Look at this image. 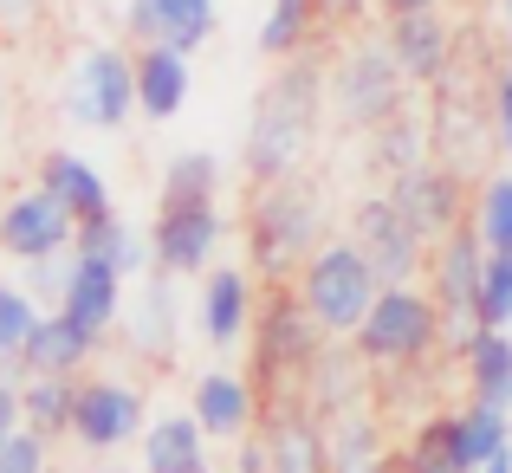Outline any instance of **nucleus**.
Listing matches in <instances>:
<instances>
[{
    "instance_id": "obj_1",
    "label": "nucleus",
    "mask_w": 512,
    "mask_h": 473,
    "mask_svg": "<svg viewBox=\"0 0 512 473\" xmlns=\"http://www.w3.org/2000/svg\"><path fill=\"white\" fill-rule=\"evenodd\" d=\"M325 98H331V72L312 46L299 59H286L266 91L253 98V117H247V137H240V162H247L253 182H279V175H299V162L312 156L318 143V117H325Z\"/></svg>"
},
{
    "instance_id": "obj_2",
    "label": "nucleus",
    "mask_w": 512,
    "mask_h": 473,
    "mask_svg": "<svg viewBox=\"0 0 512 473\" xmlns=\"http://www.w3.org/2000/svg\"><path fill=\"white\" fill-rule=\"evenodd\" d=\"M325 247V195H318L305 175H279L260 182L247 208V260L266 286H286L299 279V266Z\"/></svg>"
},
{
    "instance_id": "obj_3",
    "label": "nucleus",
    "mask_w": 512,
    "mask_h": 473,
    "mask_svg": "<svg viewBox=\"0 0 512 473\" xmlns=\"http://www.w3.org/2000/svg\"><path fill=\"white\" fill-rule=\"evenodd\" d=\"M350 344H357L376 370H409V363H428L441 344H448V324H441L435 292H415V279H402V286L376 292L370 318L357 324Z\"/></svg>"
},
{
    "instance_id": "obj_4",
    "label": "nucleus",
    "mask_w": 512,
    "mask_h": 473,
    "mask_svg": "<svg viewBox=\"0 0 512 473\" xmlns=\"http://www.w3.org/2000/svg\"><path fill=\"white\" fill-rule=\"evenodd\" d=\"M299 299L312 305V318L325 324L331 337H357V324L370 318L376 292H383V273H376L370 260L357 253V240H325V247L312 253V260L299 266Z\"/></svg>"
},
{
    "instance_id": "obj_5",
    "label": "nucleus",
    "mask_w": 512,
    "mask_h": 473,
    "mask_svg": "<svg viewBox=\"0 0 512 473\" xmlns=\"http://www.w3.org/2000/svg\"><path fill=\"white\" fill-rule=\"evenodd\" d=\"M409 98V72L396 65L389 39H350L331 65V111L350 130H383L389 117H402Z\"/></svg>"
},
{
    "instance_id": "obj_6",
    "label": "nucleus",
    "mask_w": 512,
    "mask_h": 473,
    "mask_svg": "<svg viewBox=\"0 0 512 473\" xmlns=\"http://www.w3.org/2000/svg\"><path fill=\"white\" fill-rule=\"evenodd\" d=\"M480 279H487V240L474 234V221H461L448 240L428 247V292L448 324V350L461 357L487 324H480Z\"/></svg>"
},
{
    "instance_id": "obj_7",
    "label": "nucleus",
    "mask_w": 512,
    "mask_h": 473,
    "mask_svg": "<svg viewBox=\"0 0 512 473\" xmlns=\"http://www.w3.org/2000/svg\"><path fill=\"white\" fill-rule=\"evenodd\" d=\"M331 344V331L312 318V305L299 299V286H266V305L253 318V363L273 383H305V370L318 363V350Z\"/></svg>"
},
{
    "instance_id": "obj_8",
    "label": "nucleus",
    "mask_w": 512,
    "mask_h": 473,
    "mask_svg": "<svg viewBox=\"0 0 512 473\" xmlns=\"http://www.w3.org/2000/svg\"><path fill=\"white\" fill-rule=\"evenodd\" d=\"M65 117L85 130H124L137 111V52L124 46H85L65 78Z\"/></svg>"
},
{
    "instance_id": "obj_9",
    "label": "nucleus",
    "mask_w": 512,
    "mask_h": 473,
    "mask_svg": "<svg viewBox=\"0 0 512 473\" xmlns=\"http://www.w3.org/2000/svg\"><path fill=\"white\" fill-rule=\"evenodd\" d=\"M150 409H143V389L124 376H78V409H72V441L85 454H117L130 441H143Z\"/></svg>"
},
{
    "instance_id": "obj_10",
    "label": "nucleus",
    "mask_w": 512,
    "mask_h": 473,
    "mask_svg": "<svg viewBox=\"0 0 512 473\" xmlns=\"http://www.w3.org/2000/svg\"><path fill=\"white\" fill-rule=\"evenodd\" d=\"M227 240V214L221 201H156V221H150V247L163 273H208L214 253Z\"/></svg>"
},
{
    "instance_id": "obj_11",
    "label": "nucleus",
    "mask_w": 512,
    "mask_h": 473,
    "mask_svg": "<svg viewBox=\"0 0 512 473\" xmlns=\"http://www.w3.org/2000/svg\"><path fill=\"white\" fill-rule=\"evenodd\" d=\"M78 247V221L46 195V188H26V195L0 201V253L20 266H39V260H59V253Z\"/></svg>"
},
{
    "instance_id": "obj_12",
    "label": "nucleus",
    "mask_w": 512,
    "mask_h": 473,
    "mask_svg": "<svg viewBox=\"0 0 512 473\" xmlns=\"http://www.w3.org/2000/svg\"><path fill=\"white\" fill-rule=\"evenodd\" d=\"M260 435H266V473H338L331 422L299 396V389L273 402V415H266Z\"/></svg>"
},
{
    "instance_id": "obj_13",
    "label": "nucleus",
    "mask_w": 512,
    "mask_h": 473,
    "mask_svg": "<svg viewBox=\"0 0 512 473\" xmlns=\"http://www.w3.org/2000/svg\"><path fill=\"white\" fill-rule=\"evenodd\" d=\"M350 240H357V253L383 273V286H402V279L422 273V253L428 240L415 234V221L396 208L389 195H370L357 201V214H350Z\"/></svg>"
},
{
    "instance_id": "obj_14",
    "label": "nucleus",
    "mask_w": 512,
    "mask_h": 473,
    "mask_svg": "<svg viewBox=\"0 0 512 473\" xmlns=\"http://www.w3.org/2000/svg\"><path fill=\"white\" fill-rule=\"evenodd\" d=\"M383 195L396 201L402 214H409L415 234H422L428 247H435V240H448L454 227L467 221V214H461V169H454V162H428V156L409 162V169L389 175Z\"/></svg>"
},
{
    "instance_id": "obj_15",
    "label": "nucleus",
    "mask_w": 512,
    "mask_h": 473,
    "mask_svg": "<svg viewBox=\"0 0 512 473\" xmlns=\"http://www.w3.org/2000/svg\"><path fill=\"white\" fill-rule=\"evenodd\" d=\"M253 318H260V305H253V266H208L201 286H195V331H201V344L234 350L240 337H253Z\"/></svg>"
},
{
    "instance_id": "obj_16",
    "label": "nucleus",
    "mask_w": 512,
    "mask_h": 473,
    "mask_svg": "<svg viewBox=\"0 0 512 473\" xmlns=\"http://www.w3.org/2000/svg\"><path fill=\"white\" fill-rule=\"evenodd\" d=\"M117 331H124V344L137 350V357L169 363L175 344H182V292H175V273L150 266V273H143V286L130 292L124 324H117Z\"/></svg>"
},
{
    "instance_id": "obj_17",
    "label": "nucleus",
    "mask_w": 512,
    "mask_h": 473,
    "mask_svg": "<svg viewBox=\"0 0 512 473\" xmlns=\"http://www.w3.org/2000/svg\"><path fill=\"white\" fill-rule=\"evenodd\" d=\"M389 52H396V65L409 72V85H441V78L454 72V26L441 7L428 13H389Z\"/></svg>"
},
{
    "instance_id": "obj_18",
    "label": "nucleus",
    "mask_w": 512,
    "mask_h": 473,
    "mask_svg": "<svg viewBox=\"0 0 512 473\" xmlns=\"http://www.w3.org/2000/svg\"><path fill=\"white\" fill-rule=\"evenodd\" d=\"M124 305H130V279L117 266L91 260V253H72V279L59 292V312H72L91 337H111L124 324Z\"/></svg>"
},
{
    "instance_id": "obj_19",
    "label": "nucleus",
    "mask_w": 512,
    "mask_h": 473,
    "mask_svg": "<svg viewBox=\"0 0 512 473\" xmlns=\"http://www.w3.org/2000/svg\"><path fill=\"white\" fill-rule=\"evenodd\" d=\"M188 409H195V422L208 428L214 441H240L260 422V389L240 370H201L195 383H188Z\"/></svg>"
},
{
    "instance_id": "obj_20",
    "label": "nucleus",
    "mask_w": 512,
    "mask_h": 473,
    "mask_svg": "<svg viewBox=\"0 0 512 473\" xmlns=\"http://www.w3.org/2000/svg\"><path fill=\"white\" fill-rule=\"evenodd\" d=\"M130 39L137 46H150V39H163V46H208L214 33H221V0H130Z\"/></svg>"
},
{
    "instance_id": "obj_21",
    "label": "nucleus",
    "mask_w": 512,
    "mask_h": 473,
    "mask_svg": "<svg viewBox=\"0 0 512 473\" xmlns=\"http://www.w3.org/2000/svg\"><path fill=\"white\" fill-rule=\"evenodd\" d=\"M195 52L182 46H163V39H150V46H137V111L150 117V124H169V117L188 111V91H195Z\"/></svg>"
},
{
    "instance_id": "obj_22",
    "label": "nucleus",
    "mask_w": 512,
    "mask_h": 473,
    "mask_svg": "<svg viewBox=\"0 0 512 473\" xmlns=\"http://www.w3.org/2000/svg\"><path fill=\"white\" fill-rule=\"evenodd\" d=\"M98 344H104V337H91L72 312L52 305V312H39L33 337H26V350H20V376H78Z\"/></svg>"
},
{
    "instance_id": "obj_23",
    "label": "nucleus",
    "mask_w": 512,
    "mask_h": 473,
    "mask_svg": "<svg viewBox=\"0 0 512 473\" xmlns=\"http://www.w3.org/2000/svg\"><path fill=\"white\" fill-rule=\"evenodd\" d=\"M39 188H46V195L59 201V208L72 214L78 227L98 221V214H111V182H104L98 162L78 156V150H52V156H39Z\"/></svg>"
},
{
    "instance_id": "obj_24",
    "label": "nucleus",
    "mask_w": 512,
    "mask_h": 473,
    "mask_svg": "<svg viewBox=\"0 0 512 473\" xmlns=\"http://www.w3.org/2000/svg\"><path fill=\"white\" fill-rule=\"evenodd\" d=\"M208 428L195 422V409H163L143 428V473H208Z\"/></svg>"
},
{
    "instance_id": "obj_25",
    "label": "nucleus",
    "mask_w": 512,
    "mask_h": 473,
    "mask_svg": "<svg viewBox=\"0 0 512 473\" xmlns=\"http://www.w3.org/2000/svg\"><path fill=\"white\" fill-rule=\"evenodd\" d=\"M370 357H363L357 344L344 350V337H331L325 350H318V363L305 370V383H299V396L312 402L318 415H344V409H357L363 402V389H370Z\"/></svg>"
},
{
    "instance_id": "obj_26",
    "label": "nucleus",
    "mask_w": 512,
    "mask_h": 473,
    "mask_svg": "<svg viewBox=\"0 0 512 473\" xmlns=\"http://www.w3.org/2000/svg\"><path fill=\"white\" fill-rule=\"evenodd\" d=\"M72 253H91V260H104V266H117L124 279H137V273H150L156 266V247H150V227H137V221H124V214H98V221H85L78 227V247Z\"/></svg>"
},
{
    "instance_id": "obj_27",
    "label": "nucleus",
    "mask_w": 512,
    "mask_h": 473,
    "mask_svg": "<svg viewBox=\"0 0 512 473\" xmlns=\"http://www.w3.org/2000/svg\"><path fill=\"white\" fill-rule=\"evenodd\" d=\"M461 370H467V396L512 409V331L487 324V331H480L474 344L461 350Z\"/></svg>"
},
{
    "instance_id": "obj_28",
    "label": "nucleus",
    "mask_w": 512,
    "mask_h": 473,
    "mask_svg": "<svg viewBox=\"0 0 512 473\" xmlns=\"http://www.w3.org/2000/svg\"><path fill=\"white\" fill-rule=\"evenodd\" d=\"M454 441H461V461H467V473H480V467L493 461V454H506V448H512V409L467 396L461 409H454Z\"/></svg>"
},
{
    "instance_id": "obj_29",
    "label": "nucleus",
    "mask_w": 512,
    "mask_h": 473,
    "mask_svg": "<svg viewBox=\"0 0 512 473\" xmlns=\"http://www.w3.org/2000/svg\"><path fill=\"white\" fill-rule=\"evenodd\" d=\"M318 0H266V20H260V33H253V46L266 52V59H299L305 46H312V33H318Z\"/></svg>"
},
{
    "instance_id": "obj_30",
    "label": "nucleus",
    "mask_w": 512,
    "mask_h": 473,
    "mask_svg": "<svg viewBox=\"0 0 512 473\" xmlns=\"http://www.w3.org/2000/svg\"><path fill=\"white\" fill-rule=\"evenodd\" d=\"M20 402H26V428L33 435L65 441L72 435V409H78V376H26Z\"/></svg>"
},
{
    "instance_id": "obj_31",
    "label": "nucleus",
    "mask_w": 512,
    "mask_h": 473,
    "mask_svg": "<svg viewBox=\"0 0 512 473\" xmlns=\"http://www.w3.org/2000/svg\"><path fill=\"white\" fill-rule=\"evenodd\" d=\"M156 201H221V156L214 150H175L163 162Z\"/></svg>"
},
{
    "instance_id": "obj_32",
    "label": "nucleus",
    "mask_w": 512,
    "mask_h": 473,
    "mask_svg": "<svg viewBox=\"0 0 512 473\" xmlns=\"http://www.w3.org/2000/svg\"><path fill=\"white\" fill-rule=\"evenodd\" d=\"M402 473H467L461 441H454V415L415 422V435L402 441Z\"/></svg>"
},
{
    "instance_id": "obj_33",
    "label": "nucleus",
    "mask_w": 512,
    "mask_h": 473,
    "mask_svg": "<svg viewBox=\"0 0 512 473\" xmlns=\"http://www.w3.org/2000/svg\"><path fill=\"white\" fill-rule=\"evenodd\" d=\"M33 324H39V292L26 279H0V370H20Z\"/></svg>"
},
{
    "instance_id": "obj_34",
    "label": "nucleus",
    "mask_w": 512,
    "mask_h": 473,
    "mask_svg": "<svg viewBox=\"0 0 512 473\" xmlns=\"http://www.w3.org/2000/svg\"><path fill=\"white\" fill-rule=\"evenodd\" d=\"M474 234L487 240V253H512V169L487 175L474 195Z\"/></svg>"
},
{
    "instance_id": "obj_35",
    "label": "nucleus",
    "mask_w": 512,
    "mask_h": 473,
    "mask_svg": "<svg viewBox=\"0 0 512 473\" xmlns=\"http://www.w3.org/2000/svg\"><path fill=\"white\" fill-rule=\"evenodd\" d=\"M331 422V454H338V467H370L383 461V435H376V415L363 409H344V415H325Z\"/></svg>"
},
{
    "instance_id": "obj_36",
    "label": "nucleus",
    "mask_w": 512,
    "mask_h": 473,
    "mask_svg": "<svg viewBox=\"0 0 512 473\" xmlns=\"http://www.w3.org/2000/svg\"><path fill=\"white\" fill-rule=\"evenodd\" d=\"M370 162H376L383 175L422 162V124H415V117H389L383 130H370Z\"/></svg>"
},
{
    "instance_id": "obj_37",
    "label": "nucleus",
    "mask_w": 512,
    "mask_h": 473,
    "mask_svg": "<svg viewBox=\"0 0 512 473\" xmlns=\"http://www.w3.org/2000/svg\"><path fill=\"white\" fill-rule=\"evenodd\" d=\"M480 324L512 331V253H487V279H480Z\"/></svg>"
},
{
    "instance_id": "obj_38",
    "label": "nucleus",
    "mask_w": 512,
    "mask_h": 473,
    "mask_svg": "<svg viewBox=\"0 0 512 473\" xmlns=\"http://www.w3.org/2000/svg\"><path fill=\"white\" fill-rule=\"evenodd\" d=\"M0 473H52V441L33 428H13L0 441Z\"/></svg>"
},
{
    "instance_id": "obj_39",
    "label": "nucleus",
    "mask_w": 512,
    "mask_h": 473,
    "mask_svg": "<svg viewBox=\"0 0 512 473\" xmlns=\"http://www.w3.org/2000/svg\"><path fill=\"white\" fill-rule=\"evenodd\" d=\"M493 137H500V156L512 162V65H500V72H493Z\"/></svg>"
},
{
    "instance_id": "obj_40",
    "label": "nucleus",
    "mask_w": 512,
    "mask_h": 473,
    "mask_svg": "<svg viewBox=\"0 0 512 473\" xmlns=\"http://www.w3.org/2000/svg\"><path fill=\"white\" fill-rule=\"evenodd\" d=\"M20 370H0V441L13 435V428H26V402H20Z\"/></svg>"
},
{
    "instance_id": "obj_41",
    "label": "nucleus",
    "mask_w": 512,
    "mask_h": 473,
    "mask_svg": "<svg viewBox=\"0 0 512 473\" xmlns=\"http://www.w3.org/2000/svg\"><path fill=\"white\" fill-rule=\"evenodd\" d=\"M234 473H266V435H240L234 441Z\"/></svg>"
},
{
    "instance_id": "obj_42",
    "label": "nucleus",
    "mask_w": 512,
    "mask_h": 473,
    "mask_svg": "<svg viewBox=\"0 0 512 473\" xmlns=\"http://www.w3.org/2000/svg\"><path fill=\"white\" fill-rule=\"evenodd\" d=\"M363 7H370V0H318V13H325L331 26H350V20H357Z\"/></svg>"
},
{
    "instance_id": "obj_43",
    "label": "nucleus",
    "mask_w": 512,
    "mask_h": 473,
    "mask_svg": "<svg viewBox=\"0 0 512 473\" xmlns=\"http://www.w3.org/2000/svg\"><path fill=\"white\" fill-rule=\"evenodd\" d=\"M389 13H428V7H448V0H383Z\"/></svg>"
},
{
    "instance_id": "obj_44",
    "label": "nucleus",
    "mask_w": 512,
    "mask_h": 473,
    "mask_svg": "<svg viewBox=\"0 0 512 473\" xmlns=\"http://www.w3.org/2000/svg\"><path fill=\"white\" fill-rule=\"evenodd\" d=\"M480 473H512V448H506V454H493V461L480 467Z\"/></svg>"
},
{
    "instance_id": "obj_45",
    "label": "nucleus",
    "mask_w": 512,
    "mask_h": 473,
    "mask_svg": "<svg viewBox=\"0 0 512 473\" xmlns=\"http://www.w3.org/2000/svg\"><path fill=\"white\" fill-rule=\"evenodd\" d=\"M7 13L20 20V13H26V0H0V20H7Z\"/></svg>"
},
{
    "instance_id": "obj_46",
    "label": "nucleus",
    "mask_w": 512,
    "mask_h": 473,
    "mask_svg": "<svg viewBox=\"0 0 512 473\" xmlns=\"http://www.w3.org/2000/svg\"><path fill=\"white\" fill-rule=\"evenodd\" d=\"M500 26H506V39H512V0H500Z\"/></svg>"
},
{
    "instance_id": "obj_47",
    "label": "nucleus",
    "mask_w": 512,
    "mask_h": 473,
    "mask_svg": "<svg viewBox=\"0 0 512 473\" xmlns=\"http://www.w3.org/2000/svg\"><path fill=\"white\" fill-rule=\"evenodd\" d=\"M338 473H383V461H370V467H338Z\"/></svg>"
}]
</instances>
